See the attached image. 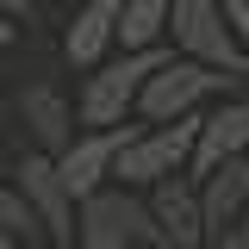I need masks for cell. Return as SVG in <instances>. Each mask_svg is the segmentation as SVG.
<instances>
[{
  "instance_id": "obj_1",
  "label": "cell",
  "mask_w": 249,
  "mask_h": 249,
  "mask_svg": "<svg viewBox=\"0 0 249 249\" xmlns=\"http://www.w3.org/2000/svg\"><path fill=\"white\" fill-rule=\"evenodd\" d=\"M168 56L193 62V69H212L231 88H249V56L231 44V31L218 19V0H168V37H162Z\"/></svg>"
},
{
  "instance_id": "obj_2",
  "label": "cell",
  "mask_w": 249,
  "mask_h": 249,
  "mask_svg": "<svg viewBox=\"0 0 249 249\" xmlns=\"http://www.w3.org/2000/svg\"><path fill=\"white\" fill-rule=\"evenodd\" d=\"M162 62H168V50H150V56H106L93 75H81V88H75V100H69L75 131H119V124H131L137 88L150 81Z\"/></svg>"
},
{
  "instance_id": "obj_3",
  "label": "cell",
  "mask_w": 249,
  "mask_h": 249,
  "mask_svg": "<svg viewBox=\"0 0 249 249\" xmlns=\"http://www.w3.org/2000/svg\"><path fill=\"white\" fill-rule=\"evenodd\" d=\"M231 81L212 75V69H193V62L168 56L156 69L150 81L137 88V106H131V119L143 124V131H162V124H181V119H199L212 100H231Z\"/></svg>"
},
{
  "instance_id": "obj_4",
  "label": "cell",
  "mask_w": 249,
  "mask_h": 249,
  "mask_svg": "<svg viewBox=\"0 0 249 249\" xmlns=\"http://www.w3.org/2000/svg\"><path fill=\"white\" fill-rule=\"evenodd\" d=\"M69 249H162V243H156L143 199L124 187H106V193L75 206V243Z\"/></svg>"
},
{
  "instance_id": "obj_5",
  "label": "cell",
  "mask_w": 249,
  "mask_h": 249,
  "mask_svg": "<svg viewBox=\"0 0 249 249\" xmlns=\"http://www.w3.org/2000/svg\"><path fill=\"white\" fill-rule=\"evenodd\" d=\"M13 175H19L13 193L25 199L31 224H37V243H44V249H69V243H75V206H69V193H62V181H56V162L25 150Z\"/></svg>"
},
{
  "instance_id": "obj_6",
  "label": "cell",
  "mask_w": 249,
  "mask_h": 249,
  "mask_svg": "<svg viewBox=\"0 0 249 249\" xmlns=\"http://www.w3.org/2000/svg\"><path fill=\"white\" fill-rule=\"evenodd\" d=\"M249 156V93L212 100L199 124H193V162H187V181H206L218 162H237Z\"/></svg>"
},
{
  "instance_id": "obj_7",
  "label": "cell",
  "mask_w": 249,
  "mask_h": 249,
  "mask_svg": "<svg viewBox=\"0 0 249 249\" xmlns=\"http://www.w3.org/2000/svg\"><path fill=\"white\" fill-rule=\"evenodd\" d=\"M124 137H131V124H119V131H75V143L56 156V181L69 193V206H81V199L112 187V162H119Z\"/></svg>"
},
{
  "instance_id": "obj_8",
  "label": "cell",
  "mask_w": 249,
  "mask_h": 249,
  "mask_svg": "<svg viewBox=\"0 0 249 249\" xmlns=\"http://www.w3.org/2000/svg\"><path fill=\"white\" fill-rule=\"evenodd\" d=\"M19 124L31 137V156H50L56 162L75 143V112H69V93L56 81H25L19 88Z\"/></svg>"
},
{
  "instance_id": "obj_9",
  "label": "cell",
  "mask_w": 249,
  "mask_h": 249,
  "mask_svg": "<svg viewBox=\"0 0 249 249\" xmlns=\"http://www.w3.org/2000/svg\"><path fill=\"white\" fill-rule=\"evenodd\" d=\"M193 199H199V231H206V243L224 237V231H243V212H249V156L218 162L206 181H193Z\"/></svg>"
},
{
  "instance_id": "obj_10",
  "label": "cell",
  "mask_w": 249,
  "mask_h": 249,
  "mask_svg": "<svg viewBox=\"0 0 249 249\" xmlns=\"http://www.w3.org/2000/svg\"><path fill=\"white\" fill-rule=\"evenodd\" d=\"M143 212L156 224V243L162 249H199L206 231H199V199H193V181H162L150 193H137Z\"/></svg>"
},
{
  "instance_id": "obj_11",
  "label": "cell",
  "mask_w": 249,
  "mask_h": 249,
  "mask_svg": "<svg viewBox=\"0 0 249 249\" xmlns=\"http://www.w3.org/2000/svg\"><path fill=\"white\" fill-rule=\"evenodd\" d=\"M112 19H119V0H88L69 25H62V62L75 75H93L100 62L112 56Z\"/></svg>"
},
{
  "instance_id": "obj_12",
  "label": "cell",
  "mask_w": 249,
  "mask_h": 249,
  "mask_svg": "<svg viewBox=\"0 0 249 249\" xmlns=\"http://www.w3.org/2000/svg\"><path fill=\"white\" fill-rule=\"evenodd\" d=\"M168 37V0H119L112 19V56H150Z\"/></svg>"
},
{
  "instance_id": "obj_13",
  "label": "cell",
  "mask_w": 249,
  "mask_h": 249,
  "mask_svg": "<svg viewBox=\"0 0 249 249\" xmlns=\"http://www.w3.org/2000/svg\"><path fill=\"white\" fill-rule=\"evenodd\" d=\"M0 237H6V243H19V249L37 243V224H31L25 199L13 193V181H0Z\"/></svg>"
},
{
  "instance_id": "obj_14",
  "label": "cell",
  "mask_w": 249,
  "mask_h": 249,
  "mask_svg": "<svg viewBox=\"0 0 249 249\" xmlns=\"http://www.w3.org/2000/svg\"><path fill=\"white\" fill-rule=\"evenodd\" d=\"M218 19H224V31H231V44L249 56V0H224V6H218Z\"/></svg>"
},
{
  "instance_id": "obj_15",
  "label": "cell",
  "mask_w": 249,
  "mask_h": 249,
  "mask_svg": "<svg viewBox=\"0 0 249 249\" xmlns=\"http://www.w3.org/2000/svg\"><path fill=\"white\" fill-rule=\"evenodd\" d=\"M19 13H25V6H0V50L19 44Z\"/></svg>"
},
{
  "instance_id": "obj_16",
  "label": "cell",
  "mask_w": 249,
  "mask_h": 249,
  "mask_svg": "<svg viewBox=\"0 0 249 249\" xmlns=\"http://www.w3.org/2000/svg\"><path fill=\"white\" fill-rule=\"evenodd\" d=\"M199 249H249V231H224V237H212V243H199Z\"/></svg>"
},
{
  "instance_id": "obj_17",
  "label": "cell",
  "mask_w": 249,
  "mask_h": 249,
  "mask_svg": "<svg viewBox=\"0 0 249 249\" xmlns=\"http://www.w3.org/2000/svg\"><path fill=\"white\" fill-rule=\"evenodd\" d=\"M0 249H19V243H6V237H0Z\"/></svg>"
},
{
  "instance_id": "obj_18",
  "label": "cell",
  "mask_w": 249,
  "mask_h": 249,
  "mask_svg": "<svg viewBox=\"0 0 249 249\" xmlns=\"http://www.w3.org/2000/svg\"><path fill=\"white\" fill-rule=\"evenodd\" d=\"M243 231H249V212H243Z\"/></svg>"
},
{
  "instance_id": "obj_19",
  "label": "cell",
  "mask_w": 249,
  "mask_h": 249,
  "mask_svg": "<svg viewBox=\"0 0 249 249\" xmlns=\"http://www.w3.org/2000/svg\"><path fill=\"white\" fill-rule=\"evenodd\" d=\"M31 249H44V243H31Z\"/></svg>"
}]
</instances>
